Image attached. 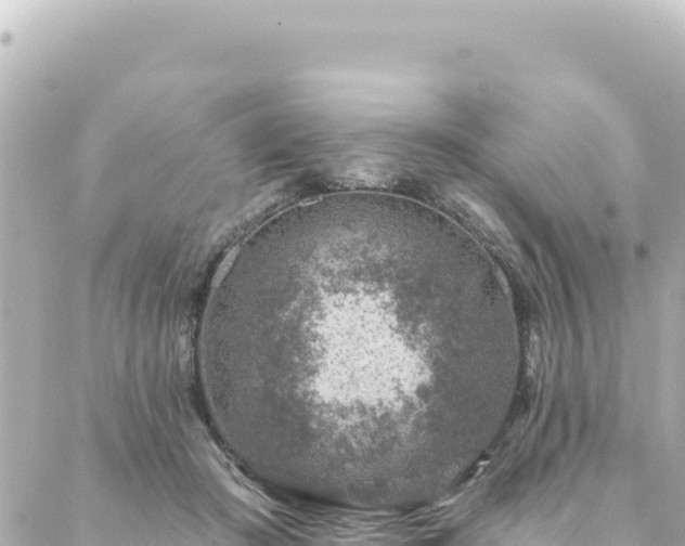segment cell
Returning <instances> with one entry per match:
<instances>
[{
  "label": "cell",
  "mask_w": 685,
  "mask_h": 546,
  "mask_svg": "<svg viewBox=\"0 0 685 546\" xmlns=\"http://www.w3.org/2000/svg\"><path fill=\"white\" fill-rule=\"evenodd\" d=\"M401 229L340 212L250 244L237 286L242 457L266 489L348 508L409 491L431 334L409 308Z\"/></svg>",
  "instance_id": "6da1fadb"
}]
</instances>
